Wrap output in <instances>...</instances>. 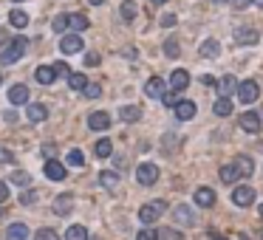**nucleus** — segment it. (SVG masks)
Returning <instances> with one entry per match:
<instances>
[{
	"instance_id": "de8ad7c7",
	"label": "nucleus",
	"mask_w": 263,
	"mask_h": 240,
	"mask_svg": "<svg viewBox=\"0 0 263 240\" xmlns=\"http://www.w3.org/2000/svg\"><path fill=\"white\" fill-rule=\"evenodd\" d=\"M161 25H164V29L176 25V14H164V17H161Z\"/></svg>"
},
{
	"instance_id": "ea45409f",
	"label": "nucleus",
	"mask_w": 263,
	"mask_h": 240,
	"mask_svg": "<svg viewBox=\"0 0 263 240\" xmlns=\"http://www.w3.org/2000/svg\"><path fill=\"white\" fill-rule=\"evenodd\" d=\"M161 102H164L167 108H176L178 102H181V96H178L176 91H170V93H164V96H161Z\"/></svg>"
},
{
	"instance_id": "a878e982",
	"label": "nucleus",
	"mask_w": 263,
	"mask_h": 240,
	"mask_svg": "<svg viewBox=\"0 0 263 240\" xmlns=\"http://www.w3.org/2000/svg\"><path fill=\"white\" fill-rule=\"evenodd\" d=\"M99 184H102L105 190H116V186H119V173H113V170L99 173Z\"/></svg>"
},
{
	"instance_id": "4d7b16f0",
	"label": "nucleus",
	"mask_w": 263,
	"mask_h": 240,
	"mask_svg": "<svg viewBox=\"0 0 263 240\" xmlns=\"http://www.w3.org/2000/svg\"><path fill=\"white\" fill-rule=\"evenodd\" d=\"M212 3H218V6H224V3H229V0H212Z\"/></svg>"
},
{
	"instance_id": "4c0bfd02",
	"label": "nucleus",
	"mask_w": 263,
	"mask_h": 240,
	"mask_svg": "<svg viewBox=\"0 0 263 240\" xmlns=\"http://www.w3.org/2000/svg\"><path fill=\"white\" fill-rule=\"evenodd\" d=\"M164 54L170 57V60H176V57L181 54V51H178V40H167V43H164Z\"/></svg>"
},
{
	"instance_id": "e2e57ef3",
	"label": "nucleus",
	"mask_w": 263,
	"mask_h": 240,
	"mask_svg": "<svg viewBox=\"0 0 263 240\" xmlns=\"http://www.w3.org/2000/svg\"><path fill=\"white\" fill-rule=\"evenodd\" d=\"M0 82H3V74H0Z\"/></svg>"
},
{
	"instance_id": "f704fd0d",
	"label": "nucleus",
	"mask_w": 263,
	"mask_h": 240,
	"mask_svg": "<svg viewBox=\"0 0 263 240\" xmlns=\"http://www.w3.org/2000/svg\"><path fill=\"white\" fill-rule=\"evenodd\" d=\"M51 25H54V31H57V34H65V31H68V14H57V17H54V23H51Z\"/></svg>"
},
{
	"instance_id": "0e129e2a",
	"label": "nucleus",
	"mask_w": 263,
	"mask_h": 240,
	"mask_svg": "<svg viewBox=\"0 0 263 240\" xmlns=\"http://www.w3.org/2000/svg\"><path fill=\"white\" fill-rule=\"evenodd\" d=\"M260 237H263V229H260Z\"/></svg>"
},
{
	"instance_id": "a19ab883",
	"label": "nucleus",
	"mask_w": 263,
	"mask_h": 240,
	"mask_svg": "<svg viewBox=\"0 0 263 240\" xmlns=\"http://www.w3.org/2000/svg\"><path fill=\"white\" fill-rule=\"evenodd\" d=\"M136 240H159V234H156V229H141L136 234Z\"/></svg>"
},
{
	"instance_id": "680f3d73",
	"label": "nucleus",
	"mask_w": 263,
	"mask_h": 240,
	"mask_svg": "<svg viewBox=\"0 0 263 240\" xmlns=\"http://www.w3.org/2000/svg\"><path fill=\"white\" fill-rule=\"evenodd\" d=\"M212 240H227V237H212Z\"/></svg>"
},
{
	"instance_id": "cd10ccee",
	"label": "nucleus",
	"mask_w": 263,
	"mask_h": 240,
	"mask_svg": "<svg viewBox=\"0 0 263 240\" xmlns=\"http://www.w3.org/2000/svg\"><path fill=\"white\" fill-rule=\"evenodd\" d=\"M65 240H88V229L82 223H74V226H68Z\"/></svg>"
},
{
	"instance_id": "39448f33",
	"label": "nucleus",
	"mask_w": 263,
	"mask_h": 240,
	"mask_svg": "<svg viewBox=\"0 0 263 240\" xmlns=\"http://www.w3.org/2000/svg\"><path fill=\"white\" fill-rule=\"evenodd\" d=\"M260 127H263L260 113H255V111L241 113V130H246V133H260Z\"/></svg>"
},
{
	"instance_id": "20e7f679",
	"label": "nucleus",
	"mask_w": 263,
	"mask_h": 240,
	"mask_svg": "<svg viewBox=\"0 0 263 240\" xmlns=\"http://www.w3.org/2000/svg\"><path fill=\"white\" fill-rule=\"evenodd\" d=\"M235 96H238L244 105H252V102L260 96V85H257L255 79H244V82L238 85V93H235Z\"/></svg>"
},
{
	"instance_id": "b1692460",
	"label": "nucleus",
	"mask_w": 263,
	"mask_h": 240,
	"mask_svg": "<svg viewBox=\"0 0 263 240\" xmlns=\"http://www.w3.org/2000/svg\"><path fill=\"white\" fill-rule=\"evenodd\" d=\"M71 206H74V198L65 192V195H60L54 201V215H68V212H71Z\"/></svg>"
},
{
	"instance_id": "423d86ee",
	"label": "nucleus",
	"mask_w": 263,
	"mask_h": 240,
	"mask_svg": "<svg viewBox=\"0 0 263 240\" xmlns=\"http://www.w3.org/2000/svg\"><path fill=\"white\" fill-rule=\"evenodd\" d=\"M252 201H255V190H252V186L241 184V186L232 190V203L235 206H252Z\"/></svg>"
},
{
	"instance_id": "1a4fd4ad",
	"label": "nucleus",
	"mask_w": 263,
	"mask_h": 240,
	"mask_svg": "<svg viewBox=\"0 0 263 240\" xmlns=\"http://www.w3.org/2000/svg\"><path fill=\"white\" fill-rule=\"evenodd\" d=\"M173 221H176L178 226H193V223H196V212H193L187 203H178L176 209H173Z\"/></svg>"
},
{
	"instance_id": "f257e3e1",
	"label": "nucleus",
	"mask_w": 263,
	"mask_h": 240,
	"mask_svg": "<svg viewBox=\"0 0 263 240\" xmlns=\"http://www.w3.org/2000/svg\"><path fill=\"white\" fill-rule=\"evenodd\" d=\"M26 51H29V40H26V37H14L12 43H9L6 51H0V65H12V62L23 60Z\"/></svg>"
},
{
	"instance_id": "4be33fe9",
	"label": "nucleus",
	"mask_w": 263,
	"mask_h": 240,
	"mask_svg": "<svg viewBox=\"0 0 263 240\" xmlns=\"http://www.w3.org/2000/svg\"><path fill=\"white\" fill-rule=\"evenodd\" d=\"M212 113H215V116H229V113H232V99H229V96H218V99H215V105H212Z\"/></svg>"
},
{
	"instance_id": "864d4df0",
	"label": "nucleus",
	"mask_w": 263,
	"mask_h": 240,
	"mask_svg": "<svg viewBox=\"0 0 263 240\" xmlns=\"http://www.w3.org/2000/svg\"><path fill=\"white\" fill-rule=\"evenodd\" d=\"M125 57H128V60H136V48H125Z\"/></svg>"
},
{
	"instance_id": "6e6d98bb",
	"label": "nucleus",
	"mask_w": 263,
	"mask_h": 240,
	"mask_svg": "<svg viewBox=\"0 0 263 240\" xmlns=\"http://www.w3.org/2000/svg\"><path fill=\"white\" fill-rule=\"evenodd\" d=\"M88 3H91V6H102L105 0H88Z\"/></svg>"
},
{
	"instance_id": "79ce46f5",
	"label": "nucleus",
	"mask_w": 263,
	"mask_h": 240,
	"mask_svg": "<svg viewBox=\"0 0 263 240\" xmlns=\"http://www.w3.org/2000/svg\"><path fill=\"white\" fill-rule=\"evenodd\" d=\"M82 93H85L88 99H99V96H102V88H99V85H88Z\"/></svg>"
},
{
	"instance_id": "4468645a",
	"label": "nucleus",
	"mask_w": 263,
	"mask_h": 240,
	"mask_svg": "<svg viewBox=\"0 0 263 240\" xmlns=\"http://www.w3.org/2000/svg\"><path fill=\"white\" fill-rule=\"evenodd\" d=\"M215 203V192L209 190V186H198L196 190V206H201V209H209Z\"/></svg>"
},
{
	"instance_id": "052dcab7",
	"label": "nucleus",
	"mask_w": 263,
	"mask_h": 240,
	"mask_svg": "<svg viewBox=\"0 0 263 240\" xmlns=\"http://www.w3.org/2000/svg\"><path fill=\"white\" fill-rule=\"evenodd\" d=\"M252 3H260V6H263V0H252Z\"/></svg>"
},
{
	"instance_id": "ddd939ff",
	"label": "nucleus",
	"mask_w": 263,
	"mask_h": 240,
	"mask_svg": "<svg viewBox=\"0 0 263 240\" xmlns=\"http://www.w3.org/2000/svg\"><path fill=\"white\" fill-rule=\"evenodd\" d=\"M196 116V102H190V99H181L176 105V119H181V122H190V119Z\"/></svg>"
},
{
	"instance_id": "7ed1b4c3",
	"label": "nucleus",
	"mask_w": 263,
	"mask_h": 240,
	"mask_svg": "<svg viewBox=\"0 0 263 240\" xmlns=\"http://www.w3.org/2000/svg\"><path fill=\"white\" fill-rule=\"evenodd\" d=\"M136 181H139L141 186H153L156 181H159V167L150 164V161L139 164V167H136Z\"/></svg>"
},
{
	"instance_id": "412c9836",
	"label": "nucleus",
	"mask_w": 263,
	"mask_h": 240,
	"mask_svg": "<svg viewBox=\"0 0 263 240\" xmlns=\"http://www.w3.org/2000/svg\"><path fill=\"white\" fill-rule=\"evenodd\" d=\"M119 119H122V122H128V124L139 122V119H141V108L139 105H125L122 111H119Z\"/></svg>"
},
{
	"instance_id": "473e14b6",
	"label": "nucleus",
	"mask_w": 263,
	"mask_h": 240,
	"mask_svg": "<svg viewBox=\"0 0 263 240\" xmlns=\"http://www.w3.org/2000/svg\"><path fill=\"white\" fill-rule=\"evenodd\" d=\"M159 240H181V232L178 229H173V226H164V229H159Z\"/></svg>"
},
{
	"instance_id": "c85d7f7f",
	"label": "nucleus",
	"mask_w": 263,
	"mask_h": 240,
	"mask_svg": "<svg viewBox=\"0 0 263 240\" xmlns=\"http://www.w3.org/2000/svg\"><path fill=\"white\" fill-rule=\"evenodd\" d=\"M93 153H97V158H110V153H113V144H110V139H99L97 147H93Z\"/></svg>"
},
{
	"instance_id": "e433bc0d",
	"label": "nucleus",
	"mask_w": 263,
	"mask_h": 240,
	"mask_svg": "<svg viewBox=\"0 0 263 240\" xmlns=\"http://www.w3.org/2000/svg\"><path fill=\"white\" fill-rule=\"evenodd\" d=\"M68 164H71V167H82V164H85L82 150H71V153H68Z\"/></svg>"
},
{
	"instance_id": "6ab92c4d",
	"label": "nucleus",
	"mask_w": 263,
	"mask_h": 240,
	"mask_svg": "<svg viewBox=\"0 0 263 240\" xmlns=\"http://www.w3.org/2000/svg\"><path fill=\"white\" fill-rule=\"evenodd\" d=\"M34 76H37V82H40V85H51V82L57 79V71H54V65H40L34 71Z\"/></svg>"
},
{
	"instance_id": "dca6fc26",
	"label": "nucleus",
	"mask_w": 263,
	"mask_h": 240,
	"mask_svg": "<svg viewBox=\"0 0 263 240\" xmlns=\"http://www.w3.org/2000/svg\"><path fill=\"white\" fill-rule=\"evenodd\" d=\"M29 88L26 85H12L9 88V102H12V105H26V102H29Z\"/></svg>"
},
{
	"instance_id": "a18cd8bd",
	"label": "nucleus",
	"mask_w": 263,
	"mask_h": 240,
	"mask_svg": "<svg viewBox=\"0 0 263 240\" xmlns=\"http://www.w3.org/2000/svg\"><path fill=\"white\" fill-rule=\"evenodd\" d=\"M232 3V9H238V12H244V9L252 6V0H229Z\"/></svg>"
},
{
	"instance_id": "f03ea898",
	"label": "nucleus",
	"mask_w": 263,
	"mask_h": 240,
	"mask_svg": "<svg viewBox=\"0 0 263 240\" xmlns=\"http://www.w3.org/2000/svg\"><path fill=\"white\" fill-rule=\"evenodd\" d=\"M167 212V203L164 201H150V203H145L139 209V221L145 223V226H150V223H156L161 215Z\"/></svg>"
},
{
	"instance_id": "09e8293b",
	"label": "nucleus",
	"mask_w": 263,
	"mask_h": 240,
	"mask_svg": "<svg viewBox=\"0 0 263 240\" xmlns=\"http://www.w3.org/2000/svg\"><path fill=\"white\" fill-rule=\"evenodd\" d=\"M0 161H9V164H12V161H14V155L9 153V150H3V147H0Z\"/></svg>"
},
{
	"instance_id": "37998d69",
	"label": "nucleus",
	"mask_w": 263,
	"mask_h": 240,
	"mask_svg": "<svg viewBox=\"0 0 263 240\" xmlns=\"http://www.w3.org/2000/svg\"><path fill=\"white\" fill-rule=\"evenodd\" d=\"M34 201H37V192H31V190L26 192V190H23V195H20V203L26 206V203H34Z\"/></svg>"
},
{
	"instance_id": "9d476101",
	"label": "nucleus",
	"mask_w": 263,
	"mask_h": 240,
	"mask_svg": "<svg viewBox=\"0 0 263 240\" xmlns=\"http://www.w3.org/2000/svg\"><path fill=\"white\" fill-rule=\"evenodd\" d=\"M187 85H190V71H184V68H176V71L170 74V88H173L176 93H181Z\"/></svg>"
},
{
	"instance_id": "58836bf2",
	"label": "nucleus",
	"mask_w": 263,
	"mask_h": 240,
	"mask_svg": "<svg viewBox=\"0 0 263 240\" xmlns=\"http://www.w3.org/2000/svg\"><path fill=\"white\" fill-rule=\"evenodd\" d=\"M34 240H60V234H57L54 229H40V232L34 234Z\"/></svg>"
},
{
	"instance_id": "aec40b11",
	"label": "nucleus",
	"mask_w": 263,
	"mask_h": 240,
	"mask_svg": "<svg viewBox=\"0 0 263 240\" xmlns=\"http://www.w3.org/2000/svg\"><path fill=\"white\" fill-rule=\"evenodd\" d=\"M198 51H201L204 60H215V57L221 54V43H218V40H204Z\"/></svg>"
},
{
	"instance_id": "bf43d9fd",
	"label": "nucleus",
	"mask_w": 263,
	"mask_h": 240,
	"mask_svg": "<svg viewBox=\"0 0 263 240\" xmlns=\"http://www.w3.org/2000/svg\"><path fill=\"white\" fill-rule=\"evenodd\" d=\"M257 212H260V218H263V203H260V209H257Z\"/></svg>"
},
{
	"instance_id": "7c9ffc66",
	"label": "nucleus",
	"mask_w": 263,
	"mask_h": 240,
	"mask_svg": "<svg viewBox=\"0 0 263 240\" xmlns=\"http://www.w3.org/2000/svg\"><path fill=\"white\" fill-rule=\"evenodd\" d=\"M9 23H12V25H17V29H26V25H29V14H26V12H20V9H14V12L9 14Z\"/></svg>"
},
{
	"instance_id": "2eb2a0df",
	"label": "nucleus",
	"mask_w": 263,
	"mask_h": 240,
	"mask_svg": "<svg viewBox=\"0 0 263 240\" xmlns=\"http://www.w3.org/2000/svg\"><path fill=\"white\" fill-rule=\"evenodd\" d=\"M232 164H235V170H238L241 178H249V175L255 173V161H252L249 155H238V158H235Z\"/></svg>"
},
{
	"instance_id": "6e6552de",
	"label": "nucleus",
	"mask_w": 263,
	"mask_h": 240,
	"mask_svg": "<svg viewBox=\"0 0 263 240\" xmlns=\"http://www.w3.org/2000/svg\"><path fill=\"white\" fill-rule=\"evenodd\" d=\"M257 40H260V34H257V29H252V25H241V29H235V43L238 45H255Z\"/></svg>"
},
{
	"instance_id": "72a5a7b5",
	"label": "nucleus",
	"mask_w": 263,
	"mask_h": 240,
	"mask_svg": "<svg viewBox=\"0 0 263 240\" xmlns=\"http://www.w3.org/2000/svg\"><path fill=\"white\" fill-rule=\"evenodd\" d=\"M12 184L29 186V184H31V175H29V173H23V170H14V173H12Z\"/></svg>"
},
{
	"instance_id": "a211bd4d",
	"label": "nucleus",
	"mask_w": 263,
	"mask_h": 240,
	"mask_svg": "<svg viewBox=\"0 0 263 240\" xmlns=\"http://www.w3.org/2000/svg\"><path fill=\"white\" fill-rule=\"evenodd\" d=\"M26 119H29V122H34V124L45 122V119H49V108H45V105H29Z\"/></svg>"
},
{
	"instance_id": "603ef678",
	"label": "nucleus",
	"mask_w": 263,
	"mask_h": 240,
	"mask_svg": "<svg viewBox=\"0 0 263 240\" xmlns=\"http://www.w3.org/2000/svg\"><path fill=\"white\" fill-rule=\"evenodd\" d=\"M3 119H6V122H12V124H14V122H17V113H14V111H9V113H6V116H3Z\"/></svg>"
},
{
	"instance_id": "13d9d810",
	"label": "nucleus",
	"mask_w": 263,
	"mask_h": 240,
	"mask_svg": "<svg viewBox=\"0 0 263 240\" xmlns=\"http://www.w3.org/2000/svg\"><path fill=\"white\" fill-rule=\"evenodd\" d=\"M150 3H156V6H161V3H167V0H150Z\"/></svg>"
},
{
	"instance_id": "9b49d317",
	"label": "nucleus",
	"mask_w": 263,
	"mask_h": 240,
	"mask_svg": "<svg viewBox=\"0 0 263 240\" xmlns=\"http://www.w3.org/2000/svg\"><path fill=\"white\" fill-rule=\"evenodd\" d=\"M43 170H45V178H51V181H65V167H62L57 158H49Z\"/></svg>"
},
{
	"instance_id": "49530a36",
	"label": "nucleus",
	"mask_w": 263,
	"mask_h": 240,
	"mask_svg": "<svg viewBox=\"0 0 263 240\" xmlns=\"http://www.w3.org/2000/svg\"><path fill=\"white\" fill-rule=\"evenodd\" d=\"M6 201H9V184L0 181V203H6Z\"/></svg>"
},
{
	"instance_id": "0eeeda50",
	"label": "nucleus",
	"mask_w": 263,
	"mask_h": 240,
	"mask_svg": "<svg viewBox=\"0 0 263 240\" xmlns=\"http://www.w3.org/2000/svg\"><path fill=\"white\" fill-rule=\"evenodd\" d=\"M60 51L62 54H80L82 51V37L80 34H62V40H60Z\"/></svg>"
},
{
	"instance_id": "f8f14e48",
	"label": "nucleus",
	"mask_w": 263,
	"mask_h": 240,
	"mask_svg": "<svg viewBox=\"0 0 263 240\" xmlns=\"http://www.w3.org/2000/svg\"><path fill=\"white\" fill-rule=\"evenodd\" d=\"M145 93L150 99H161L164 96V79H161V76H150V79L145 82Z\"/></svg>"
},
{
	"instance_id": "5701e85b",
	"label": "nucleus",
	"mask_w": 263,
	"mask_h": 240,
	"mask_svg": "<svg viewBox=\"0 0 263 240\" xmlns=\"http://www.w3.org/2000/svg\"><path fill=\"white\" fill-rule=\"evenodd\" d=\"M88 25H91V23H88V17H85V14H68V29H71L74 34H80V31H85Z\"/></svg>"
},
{
	"instance_id": "c03bdc74",
	"label": "nucleus",
	"mask_w": 263,
	"mask_h": 240,
	"mask_svg": "<svg viewBox=\"0 0 263 240\" xmlns=\"http://www.w3.org/2000/svg\"><path fill=\"white\" fill-rule=\"evenodd\" d=\"M102 62V57L97 54V51H91V54H85V65H99Z\"/></svg>"
},
{
	"instance_id": "69168bd1",
	"label": "nucleus",
	"mask_w": 263,
	"mask_h": 240,
	"mask_svg": "<svg viewBox=\"0 0 263 240\" xmlns=\"http://www.w3.org/2000/svg\"><path fill=\"white\" fill-rule=\"evenodd\" d=\"M14 3H20V0H14Z\"/></svg>"
},
{
	"instance_id": "bb28decb",
	"label": "nucleus",
	"mask_w": 263,
	"mask_h": 240,
	"mask_svg": "<svg viewBox=\"0 0 263 240\" xmlns=\"http://www.w3.org/2000/svg\"><path fill=\"white\" fill-rule=\"evenodd\" d=\"M238 85L241 82L235 79V76H224V79H221V96H232V93H238Z\"/></svg>"
},
{
	"instance_id": "8fccbe9b",
	"label": "nucleus",
	"mask_w": 263,
	"mask_h": 240,
	"mask_svg": "<svg viewBox=\"0 0 263 240\" xmlns=\"http://www.w3.org/2000/svg\"><path fill=\"white\" fill-rule=\"evenodd\" d=\"M54 71H57V76H60V74H68V65H65V62H57Z\"/></svg>"
},
{
	"instance_id": "393cba45",
	"label": "nucleus",
	"mask_w": 263,
	"mask_h": 240,
	"mask_svg": "<svg viewBox=\"0 0 263 240\" xmlns=\"http://www.w3.org/2000/svg\"><path fill=\"white\" fill-rule=\"evenodd\" d=\"M6 237L9 240H26L29 237V226H26V223H12V226L6 229Z\"/></svg>"
},
{
	"instance_id": "f3484780",
	"label": "nucleus",
	"mask_w": 263,
	"mask_h": 240,
	"mask_svg": "<svg viewBox=\"0 0 263 240\" xmlns=\"http://www.w3.org/2000/svg\"><path fill=\"white\" fill-rule=\"evenodd\" d=\"M88 127H91V130H108L110 127V116L105 111L91 113V116H88Z\"/></svg>"
},
{
	"instance_id": "5fc2aeb1",
	"label": "nucleus",
	"mask_w": 263,
	"mask_h": 240,
	"mask_svg": "<svg viewBox=\"0 0 263 240\" xmlns=\"http://www.w3.org/2000/svg\"><path fill=\"white\" fill-rule=\"evenodd\" d=\"M0 43H9V31H0Z\"/></svg>"
},
{
	"instance_id": "c756f323",
	"label": "nucleus",
	"mask_w": 263,
	"mask_h": 240,
	"mask_svg": "<svg viewBox=\"0 0 263 240\" xmlns=\"http://www.w3.org/2000/svg\"><path fill=\"white\" fill-rule=\"evenodd\" d=\"M238 178H241V175H238V170H235V164H224V167H221V181H224V184H235Z\"/></svg>"
},
{
	"instance_id": "c9c22d12",
	"label": "nucleus",
	"mask_w": 263,
	"mask_h": 240,
	"mask_svg": "<svg viewBox=\"0 0 263 240\" xmlns=\"http://www.w3.org/2000/svg\"><path fill=\"white\" fill-rule=\"evenodd\" d=\"M136 12H139V9H136L133 0H125V3H122V17H125V20H133Z\"/></svg>"
},
{
	"instance_id": "2f4dec72",
	"label": "nucleus",
	"mask_w": 263,
	"mask_h": 240,
	"mask_svg": "<svg viewBox=\"0 0 263 240\" xmlns=\"http://www.w3.org/2000/svg\"><path fill=\"white\" fill-rule=\"evenodd\" d=\"M68 85H71L74 91H85L88 79H85V74H68Z\"/></svg>"
},
{
	"instance_id": "3c124183",
	"label": "nucleus",
	"mask_w": 263,
	"mask_h": 240,
	"mask_svg": "<svg viewBox=\"0 0 263 240\" xmlns=\"http://www.w3.org/2000/svg\"><path fill=\"white\" fill-rule=\"evenodd\" d=\"M43 153H45V155H49V158H51V155L57 153V147H54V144H45V147H43Z\"/></svg>"
}]
</instances>
